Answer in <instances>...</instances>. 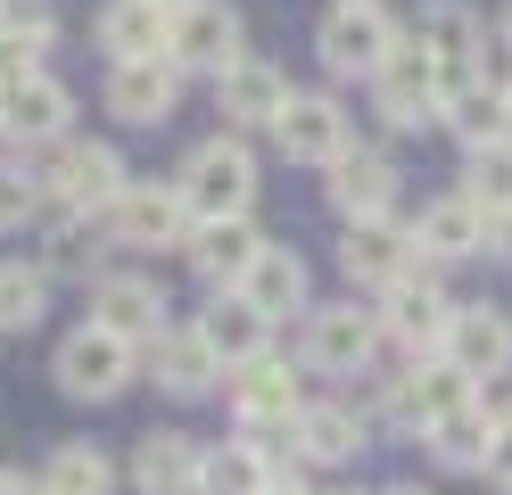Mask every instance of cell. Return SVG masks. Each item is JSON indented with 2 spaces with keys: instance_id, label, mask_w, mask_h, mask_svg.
Returning <instances> with one entry per match:
<instances>
[{
  "instance_id": "5bb4252c",
  "label": "cell",
  "mask_w": 512,
  "mask_h": 495,
  "mask_svg": "<svg viewBox=\"0 0 512 495\" xmlns=\"http://www.w3.org/2000/svg\"><path fill=\"white\" fill-rule=\"evenodd\" d=\"M100 108L124 124V132H157V124H174L182 108V66L174 58H124L100 75Z\"/></svg>"
},
{
  "instance_id": "1f68e13d",
  "label": "cell",
  "mask_w": 512,
  "mask_h": 495,
  "mask_svg": "<svg viewBox=\"0 0 512 495\" xmlns=\"http://www.w3.org/2000/svg\"><path fill=\"white\" fill-rule=\"evenodd\" d=\"M430 462H438V471H479V479H488V446H496V413L488 405H479V396H471V405L463 413H446L438 429H430Z\"/></svg>"
},
{
  "instance_id": "2e32d148",
  "label": "cell",
  "mask_w": 512,
  "mask_h": 495,
  "mask_svg": "<svg viewBox=\"0 0 512 495\" xmlns=\"http://www.w3.org/2000/svg\"><path fill=\"white\" fill-rule=\"evenodd\" d=\"M223 396H232V429H290L306 413V363L256 355L223 380Z\"/></svg>"
},
{
  "instance_id": "ffe728a7",
  "label": "cell",
  "mask_w": 512,
  "mask_h": 495,
  "mask_svg": "<svg viewBox=\"0 0 512 495\" xmlns=\"http://www.w3.org/2000/svg\"><path fill=\"white\" fill-rule=\"evenodd\" d=\"M290 99H298L290 66H273V58H256V50H248L240 66H223V75H215V108H223V132H273Z\"/></svg>"
},
{
  "instance_id": "ac0fdd59",
  "label": "cell",
  "mask_w": 512,
  "mask_h": 495,
  "mask_svg": "<svg viewBox=\"0 0 512 495\" xmlns=\"http://www.w3.org/2000/svg\"><path fill=\"white\" fill-rule=\"evenodd\" d=\"M290 446L306 471H347L372 454V413H356L347 396H306V413L290 421Z\"/></svg>"
},
{
  "instance_id": "5b68a950",
  "label": "cell",
  "mask_w": 512,
  "mask_h": 495,
  "mask_svg": "<svg viewBox=\"0 0 512 495\" xmlns=\"http://www.w3.org/2000/svg\"><path fill=\"white\" fill-rule=\"evenodd\" d=\"M471 396H479V380L463 372L455 355H413L397 380H380V421L405 429V438H430V429L446 413H463Z\"/></svg>"
},
{
  "instance_id": "cb8c5ba5",
  "label": "cell",
  "mask_w": 512,
  "mask_h": 495,
  "mask_svg": "<svg viewBox=\"0 0 512 495\" xmlns=\"http://www.w3.org/2000/svg\"><path fill=\"white\" fill-rule=\"evenodd\" d=\"M141 363H149V380L166 388V396H182V405H190V396H215L223 380H232V372H223V355L199 339V322H174L166 339H149Z\"/></svg>"
},
{
  "instance_id": "30bf717a",
  "label": "cell",
  "mask_w": 512,
  "mask_h": 495,
  "mask_svg": "<svg viewBox=\"0 0 512 495\" xmlns=\"http://www.w3.org/2000/svg\"><path fill=\"white\" fill-rule=\"evenodd\" d=\"M182 231H190V207H182V190H174V174L166 182H124L116 190V207L100 215V240L108 248H124V256H141V248H182Z\"/></svg>"
},
{
  "instance_id": "9a60e30c",
  "label": "cell",
  "mask_w": 512,
  "mask_h": 495,
  "mask_svg": "<svg viewBox=\"0 0 512 495\" xmlns=\"http://www.w3.org/2000/svg\"><path fill=\"white\" fill-rule=\"evenodd\" d=\"M174 256L190 264V281H199L207 297H223V289H240V281H248V264H256V256H265V231H256V215H223V223H190Z\"/></svg>"
},
{
  "instance_id": "7bdbcfd3",
  "label": "cell",
  "mask_w": 512,
  "mask_h": 495,
  "mask_svg": "<svg viewBox=\"0 0 512 495\" xmlns=\"http://www.w3.org/2000/svg\"><path fill=\"white\" fill-rule=\"evenodd\" d=\"M496 83H504V108H512V66H504V75H496Z\"/></svg>"
},
{
  "instance_id": "d6986e66",
  "label": "cell",
  "mask_w": 512,
  "mask_h": 495,
  "mask_svg": "<svg viewBox=\"0 0 512 495\" xmlns=\"http://www.w3.org/2000/svg\"><path fill=\"white\" fill-rule=\"evenodd\" d=\"M405 33H413V42H422V50L446 66V91L471 83V75H488V25H479L471 0H422Z\"/></svg>"
},
{
  "instance_id": "484cf974",
  "label": "cell",
  "mask_w": 512,
  "mask_h": 495,
  "mask_svg": "<svg viewBox=\"0 0 512 495\" xmlns=\"http://www.w3.org/2000/svg\"><path fill=\"white\" fill-rule=\"evenodd\" d=\"M207 471V446L182 438V429H141L133 438V487L141 495H199Z\"/></svg>"
},
{
  "instance_id": "d6a6232c",
  "label": "cell",
  "mask_w": 512,
  "mask_h": 495,
  "mask_svg": "<svg viewBox=\"0 0 512 495\" xmlns=\"http://www.w3.org/2000/svg\"><path fill=\"white\" fill-rule=\"evenodd\" d=\"M50 273L42 264H0V339H25V330H42L50 314Z\"/></svg>"
},
{
  "instance_id": "4fadbf2b",
  "label": "cell",
  "mask_w": 512,
  "mask_h": 495,
  "mask_svg": "<svg viewBox=\"0 0 512 495\" xmlns=\"http://www.w3.org/2000/svg\"><path fill=\"white\" fill-rule=\"evenodd\" d=\"M273 149L290 157V165H339L347 149H356V116H347V99L339 91H298L290 108H281V124H273Z\"/></svg>"
},
{
  "instance_id": "8992f818",
  "label": "cell",
  "mask_w": 512,
  "mask_h": 495,
  "mask_svg": "<svg viewBox=\"0 0 512 495\" xmlns=\"http://www.w3.org/2000/svg\"><path fill=\"white\" fill-rule=\"evenodd\" d=\"M397 42H405V25L380 9V0H331V9L314 17V58H323L331 75H356V83H372Z\"/></svg>"
},
{
  "instance_id": "e575fe53",
  "label": "cell",
  "mask_w": 512,
  "mask_h": 495,
  "mask_svg": "<svg viewBox=\"0 0 512 495\" xmlns=\"http://www.w3.org/2000/svg\"><path fill=\"white\" fill-rule=\"evenodd\" d=\"M50 215V190L34 165H9L0 157V231H25V223H42Z\"/></svg>"
},
{
  "instance_id": "60d3db41",
  "label": "cell",
  "mask_w": 512,
  "mask_h": 495,
  "mask_svg": "<svg viewBox=\"0 0 512 495\" xmlns=\"http://www.w3.org/2000/svg\"><path fill=\"white\" fill-rule=\"evenodd\" d=\"M380 495H430V487L422 479H397V487H380Z\"/></svg>"
},
{
  "instance_id": "4dcf8cb0",
  "label": "cell",
  "mask_w": 512,
  "mask_h": 495,
  "mask_svg": "<svg viewBox=\"0 0 512 495\" xmlns=\"http://www.w3.org/2000/svg\"><path fill=\"white\" fill-rule=\"evenodd\" d=\"M446 132H455L463 149H488V141H504L512 132V108H504V83H488V75H471V83H455L446 91V116H438Z\"/></svg>"
},
{
  "instance_id": "7402d4cb",
  "label": "cell",
  "mask_w": 512,
  "mask_h": 495,
  "mask_svg": "<svg viewBox=\"0 0 512 495\" xmlns=\"http://www.w3.org/2000/svg\"><path fill=\"white\" fill-rule=\"evenodd\" d=\"M438 355H455L479 388H488V380H512V314L496 306V297H463L455 322H446V347H438Z\"/></svg>"
},
{
  "instance_id": "74e56055",
  "label": "cell",
  "mask_w": 512,
  "mask_h": 495,
  "mask_svg": "<svg viewBox=\"0 0 512 495\" xmlns=\"http://www.w3.org/2000/svg\"><path fill=\"white\" fill-rule=\"evenodd\" d=\"M265 495H323V487H314V479H306V471H281V479H273V487H265Z\"/></svg>"
},
{
  "instance_id": "44dd1931",
  "label": "cell",
  "mask_w": 512,
  "mask_h": 495,
  "mask_svg": "<svg viewBox=\"0 0 512 495\" xmlns=\"http://www.w3.org/2000/svg\"><path fill=\"white\" fill-rule=\"evenodd\" d=\"M323 198H331V215L339 223H364V215H397V157L389 149H372V141H356V149H347L339 165H323Z\"/></svg>"
},
{
  "instance_id": "836d02e7",
  "label": "cell",
  "mask_w": 512,
  "mask_h": 495,
  "mask_svg": "<svg viewBox=\"0 0 512 495\" xmlns=\"http://www.w3.org/2000/svg\"><path fill=\"white\" fill-rule=\"evenodd\" d=\"M455 190H471L488 215H512V132H504V141H488V149H463Z\"/></svg>"
},
{
  "instance_id": "8d00e7d4",
  "label": "cell",
  "mask_w": 512,
  "mask_h": 495,
  "mask_svg": "<svg viewBox=\"0 0 512 495\" xmlns=\"http://www.w3.org/2000/svg\"><path fill=\"white\" fill-rule=\"evenodd\" d=\"M488 487H504V495H512V413L496 421V446H488Z\"/></svg>"
},
{
  "instance_id": "6da1fadb",
  "label": "cell",
  "mask_w": 512,
  "mask_h": 495,
  "mask_svg": "<svg viewBox=\"0 0 512 495\" xmlns=\"http://www.w3.org/2000/svg\"><path fill=\"white\" fill-rule=\"evenodd\" d=\"M42 190H50V215H83V223H100L116 207V190L133 182V165H124L116 141H83V132H67L42 165Z\"/></svg>"
},
{
  "instance_id": "f35d334b",
  "label": "cell",
  "mask_w": 512,
  "mask_h": 495,
  "mask_svg": "<svg viewBox=\"0 0 512 495\" xmlns=\"http://www.w3.org/2000/svg\"><path fill=\"white\" fill-rule=\"evenodd\" d=\"M0 495H42V479H25V471H0Z\"/></svg>"
},
{
  "instance_id": "e0dca14e",
  "label": "cell",
  "mask_w": 512,
  "mask_h": 495,
  "mask_svg": "<svg viewBox=\"0 0 512 495\" xmlns=\"http://www.w3.org/2000/svg\"><path fill=\"white\" fill-rule=\"evenodd\" d=\"M488 240H496V215L479 207L471 190H438V198H422V215H413L422 264H471V256H488Z\"/></svg>"
},
{
  "instance_id": "8fae6325",
  "label": "cell",
  "mask_w": 512,
  "mask_h": 495,
  "mask_svg": "<svg viewBox=\"0 0 512 495\" xmlns=\"http://www.w3.org/2000/svg\"><path fill=\"white\" fill-rule=\"evenodd\" d=\"M166 58L182 66V75H223V66H240L248 58V25L232 0H182L174 25H166Z\"/></svg>"
},
{
  "instance_id": "ba28073f",
  "label": "cell",
  "mask_w": 512,
  "mask_h": 495,
  "mask_svg": "<svg viewBox=\"0 0 512 495\" xmlns=\"http://www.w3.org/2000/svg\"><path fill=\"white\" fill-rule=\"evenodd\" d=\"M364 91H372V116L389 124V132H430V124L446 116V66L413 42V33L389 50V66H380Z\"/></svg>"
},
{
  "instance_id": "52a82bcc",
  "label": "cell",
  "mask_w": 512,
  "mask_h": 495,
  "mask_svg": "<svg viewBox=\"0 0 512 495\" xmlns=\"http://www.w3.org/2000/svg\"><path fill=\"white\" fill-rule=\"evenodd\" d=\"M372 306H380V330H389V347L413 363V355H438V347H446V322H455L463 297L446 289L438 264H413V273H405V281H389V289L372 297Z\"/></svg>"
},
{
  "instance_id": "f1b7e54d",
  "label": "cell",
  "mask_w": 512,
  "mask_h": 495,
  "mask_svg": "<svg viewBox=\"0 0 512 495\" xmlns=\"http://www.w3.org/2000/svg\"><path fill=\"white\" fill-rule=\"evenodd\" d=\"M281 479V454L265 438H248V429H232V438L207 446V471H199V495H265Z\"/></svg>"
},
{
  "instance_id": "d4e9b609",
  "label": "cell",
  "mask_w": 512,
  "mask_h": 495,
  "mask_svg": "<svg viewBox=\"0 0 512 495\" xmlns=\"http://www.w3.org/2000/svg\"><path fill=\"white\" fill-rule=\"evenodd\" d=\"M190 322H199V339L223 355V372H240V363H256V355H273V330H281V322H265V314H256L240 289L207 297V306L190 314Z\"/></svg>"
},
{
  "instance_id": "f6af8a7d",
  "label": "cell",
  "mask_w": 512,
  "mask_h": 495,
  "mask_svg": "<svg viewBox=\"0 0 512 495\" xmlns=\"http://www.w3.org/2000/svg\"><path fill=\"white\" fill-rule=\"evenodd\" d=\"M0 141H9V116H0Z\"/></svg>"
},
{
  "instance_id": "603a6c76",
  "label": "cell",
  "mask_w": 512,
  "mask_h": 495,
  "mask_svg": "<svg viewBox=\"0 0 512 495\" xmlns=\"http://www.w3.org/2000/svg\"><path fill=\"white\" fill-rule=\"evenodd\" d=\"M0 116H9V141H25V149H58L75 132V91L50 75V66H34L25 83H9L0 91Z\"/></svg>"
},
{
  "instance_id": "ee69618b",
  "label": "cell",
  "mask_w": 512,
  "mask_h": 495,
  "mask_svg": "<svg viewBox=\"0 0 512 495\" xmlns=\"http://www.w3.org/2000/svg\"><path fill=\"white\" fill-rule=\"evenodd\" d=\"M157 9H182V0H157Z\"/></svg>"
},
{
  "instance_id": "4316f807",
  "label": "cell",
  "mask_w": 512,
  "mask_h": 495,
  "mask_svg": "<svg viewBox=\"0 0 512 495\" xmlns=\"http://www.w3.org/2000/svg\"><path fill=\"white\" fill-rule=\"evenodd\" d=\"M240 297H248L265 322H290V314L314 306V273H306V256H298V248L265 240V256H256V264H248V281H240Z\"/></svg>"
},
{
  "instance_id": "b9f144b4",
  "label": "cell",
  "mask_w": 512,
  "mask_h": 495,
  "mask_svg": "<svg viewBox=\"0 0 512 495\" xmlns=\"http://www.w3.org/2000/svg\"><path fill=\"white\" fill-rule=\"evenodd\" d=\"M496 42H504V50H512V0H504V17H496Z\"/></svg>"
},
{
  "instance_id": "83f0119b",
  "label": "cell",
  "mask_w": 512,
  "mask_h": 495,
  "mask_svg": "<svg viewBox=\"0 0 512 495\" xmlns=\"http://www.w3.org/2000/svg\"><path fill=\"white\" fill-rule=\"evenodd\" d=\"M166 25H174V9H157V0H100L91 42L108 50V66H124V58H166Z\"/></svg>"
},
{
  "instance_id": "3957f363",
  "label": "cell",
  "mask_w": 512,
  "mask_h": 495,
  "mask_svg": "<svg viewBox=\"0 0 512 495\" xmlns=\"http://www.w3.org/2000/svg\"><path fill=\"white\" fill-rule=\"evenodd\" d=\"M174 190H182L190 223L248 215L256 207V149H248V132H215V141H199V149L174 165Z\"/></svg>"
},
{
  "instance_id": "7a4b0ae2",
  "label": "cell",
  "mask_w": 512,
  "mask_h": 495,
  "mask_svg": "<svg viewBox=\"0 0 512 495\" xmlns=\"http://www.w3.org/2000/svg\"><path fill=\"white\" fill-rule=\"evenodd\" d=\"M380 347H389L380 306L331 297V306H306V314H298V363H306V372H323V380H364Z\"/></svg>"
},
{
  "instance_id": "277c9868",
  "label": "cell",
  "mask_w": 512,
  "mask_h": 495,
  "mask_svg": "<svg viewBox=\"0 0 512 495\" xmlns=\"http://www.w3.org/2000/svg\"><path fill=\"white\" fill-rule=\"evenodd\" d=\"M50 380H58L67 405H116V396L141 380V347L100 330V322H75L67 339H58V355H50Z\"/></svg>"
},
{
  "instance_id": "9c48e42d",
  "label": "cell",
  "mask_w": 512,
  "mask_h": 495,
  "mask_svg": "<svg viewBox=\"0 0 512 495\" xmlns=\"http://www.w3.org/2000/svg\"><path fill=\"white\" fill-rule=\"evenodd\" d=\"M83 306H91L83 322H100V330H116V339H133V347H149V339H166V330H174L166 281H157V273H133V264L83 281Z\"/></svg>"
},
{
  "instance_id": "ab89813d",
  "label": "cell",
  "mask_w": 512,
  "mask_h": 495,
  "mask_svg": "<svg viewBox=\"0 0 512 495\" xmlns=\"http://www.w3.org/2000/svg\"><path fill=\"white\" fill-rule=\"evenodd\" d=\"M488 256H504V264H512V215H496V240H488Z\"/></svg>"
},
{
  "instance_id": "f546056e",
  "label": "cell",
  "mask_w": 512,
  "mask_h": 495,
  "mask_svg": "<svg viewBox=\"0 0 512 495\" xmlns=\"http://www.w3.org/2000/svg\"><path fill=\"white\" fill-rule=\"evenodd\" d=\"M34 479H42V495H116V454L91 438H58Z\"/></svg>"
},
{
  "instance_id": "d590c367",
  "label": "cell",
  "mask_w": 512,
  "mask_h": 495,
  "mask_svg": "<svg viewBox=\"0 0 512 495\" xmlns=\"http://www.w3.org/2000/svg\"><path fill=\"white\" fill-rule=\"evenodd\" d=\"M0 33H9V42L50 50V33H58V0H0Z\"/></svg>"
},
{
  "instance_id": "7c38bea8",
  "label": "cell",
  "mask_w": 512,
  "mask_h": 495,
  "mask_svg": "<svg viewBox=\"0 0 512 495\" xmlns=\"http://www.w3.org/2000/svg\"><path fill=\"white\" fill-rule=\"evenodd\" d=\"M413 264H422V248H413V215H364V223H339V273L347 289H389L405 281Z\"/></svg>"
}]
</instances>
